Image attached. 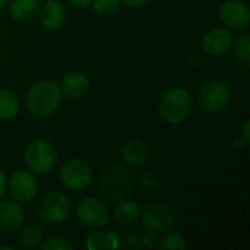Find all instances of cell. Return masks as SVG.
<instances>
[{"label":"cell","mask_w":250,"mask_h":250,"mask_svg":"<svg viewBox=\"0 0 250 250\" xmlns=\"http://www.w3.org/2000/svg\"><path fill=\"white\" fill-rule=\"evenodd\" d=\"M142 224L145 230L154 231L157 234L167 233L171 230L177 221L176 207L166 199H158L149 202L142 211Z\"/></svg>","instance_id":"5b68a950"},{"label":"cell","mask_w":250,"mask_h":250,"mask_svg":"<svg viewBox=\"0 0 250 250\" xmlns=\"http://www.w3.org/2000/svg\"><path fill=\"white\" fill-rule=\"evenodd\" d=\"M94 173L91 166L81 158H72L60 168V182L69 190H83L92 182Z\"/></svg>","instance_id":"9c48e42d"},{"label":"cell","mask_w":250,"mask_h":250,"mask_svg":"<svg viewBox=\"0 0 250 250\" xmlns=\"http://www.w3.org/2000/svg\"><path fill=\"white\" fill-rule=\"evenodd\" d=\"M44 240V230L40 224H29L26 226L21 236H19V242L25 249H34V248H40V245Z\"/></svg>","instance_id":"7402d4cb"},{"label":"cell","mask_w":250,"mask_h":250,"mask_svg":"<svg viewBox=\"0 0 250 250\" xmlns=\"http://www.w3.org/2000/svg\"><path fill=\"white\" fill-rule=\"evenodd\" d=\"M149 0H120V3H123L127 7H142L145 4H148Z\"/></svg>","instance_id":"f546056e"},{"label":"cell","mask_w":250,"mask_h":250,"mask_svg":"<svg viewBox=\"0 0 250 250\" xmlns=\"http://www.w3.org/2000/svg\"><path fill=\"white\" fill-rule=\"evenodd\" d=\"M122 160L125 166L132 171L144 168L149 160L146 144L141 139H129L122 148Z\"/></svg>","instance_id":"4fadbf2b"},{"label":"cell","mask_w":250,"mask_h":250,"mask_svg":"<svg viewBox=\"0 0 250 250\" xmlns=\"http://www.w3.org/2000/svg\"><path fill=\"white\" fill-rule=\"evenodd\" d=\"M45 1H47V0H45Z\"/></svg>","instance_id":"836d02e7"},{"label":"cell","mask_w":250,"mask_h":250,"mask_svg":"<svg viewBox=\"0 0 250 250\" xmlns=\"http://www.w3.org/2000/svg\"><path fill=\"white\" fill-rule=\"evenodd\" d=\"M158 234L154 233V231H148L145 234H141V246L142 248H148V249H154V248H158Z\"/></svg>","instance_id":"4316f807"},{"label":"cell","mask_w":250,"mask_h":250,"mask_svg":"<svg viewBox=\"0 0 250 250\" xmlns=\"http://www.w3.org/2000/svg\"><path fill=\"white\" fill-rule=\"evenodd\" d=\"M141 215V208L136 202L133 201H120L117 202L114 211H113V217L116 218V221L122 226H130L133 224Z\"/></svg>","instance_id":"d6986e66"},{"label":"cell","mask_w":250,"mask_h":250,"mask_svg":"<svg viewBox=\"0 0 250 250\" xmlns=\"http://www.w3.org/2000/svg\"><path fill=\"white\" fill-rule=\"evenodd\" d=\"M158 248L161 250H185L188 245L180 233L168 230V233L158 242Z\"/></svg>","instance_id":"603a6c76"},{"label":"cell","mask_w":250,"mask_h":250,"mask_svg":"<svg viewBox=\"0 0 250 250\" xmlns=\"http://www.w3.org/2000/svg\"><path fill=\"white\" fill-rule=\"evenodd\" d=\"M233 42V35L227 28H212L202 37V48L209 56L226 54Z\"/></svg>","instance_id":"7c38bea8"},{"label":"cell","mask_w":250,"mask_h":250,"mask_svg":"<svg viewBox=\"0 0 250 250\" xmlns=\"http://www.w3.org/2000/svg\"><path fill=\"white\" fill-rule=\"evenodd\" d=\"M136 179L133 171L123 166H108L98 176V190L101 196L111 204H117L133 192Z\"/></svg>","instance_id":"6da1fadb"},{"label":"cell","mask_w":250,"mask_h":250,"mask_svg":"<svg viewBox=\"0 0 250 250\" xmlns=\"http://www.w3.org/2000/svg\"><path fill=\"white\" fill-rule=\"evenodd\" d=\"M231 101V91L223 81H209L204 83L198 92L199 105L208 113H220Z\"/></svg>","instance_id":"ba28073f"},{"label":"cell","mask_w":250,"mask_h":250,"mask_svg":"<svg viewBox=\"0 0 250 250\" xmlns=\"http://www.w3.org/2000/svg\"><path fill=\"white\" fill-rule=\"evenodd\" d=\"M126 246L129 249H139L141 246V233L139 231H130L126 236Z\"/></svg>","instance_id":"83f0119b"},{"label":"cell","mask_w":250,"mask_h":250,"mask_svg":"<svg viewBox=\"0 0 250 250\" xmlns=\"http://www.w3.org/2000/svg\"><path fill=\"white\" fill-rule=\"evenodd\" d=\"M73 7H78V9H85L88 6H91L92 0H67Z\"/></svg>","instance_id":"4dcf8cb0"},{"label":"cell","mask_w":250,"mask_h":250,"mask_svg":"<svg viewBox=\"0 0 250 250\" xmlns=\"http://www.w3.org/2000/svg\"><path fill=\"white\" fill-rule=\"evenodd\" d=\"M120 236L114 230L92 229L85 240V248L88 250H116L120 248Z\"/></svg>","instance_id":"2e32d148"},{"label":"cell","mask_w":250,"mask_h":250,"mask_svg":"<svg viewBox=\"0 0 250 250\" xmlns=\"http://www.w3.org/2000/svg\"><path fill=\"white\" fill-rule=\"evenodd\" d=\"M40 248L44 250H72L73 249V245L64 239V237H51V239H47L45 242H42L40 245Z\"/></svg>","instance_id":"d4e9b609"},{"label":"cell","mask_w":250,"mask_h":250,"mask_svg":"<svg viewBox=\"0 0 250 250\" xmlns=\"http://www.w3.org/2000/svg\"><path fill=\"white\" fill-rule=\"evenodd\" d=\"M91 6L98 16L108 18L119 12L120 0H92Z\"/></svg>","instance_id":"cb8c5ba5"},{"label":"cell","mask_w":250,"mask_h":250,"mask_svg":"<svg viewBox=\"0 0 250 250\" xmlns=\"http://www.w3.org/2000/svg\"><path fill=\"white\" fill-rule=\"evenodd\" d=\"M40 22L47 31H59L66 21V10L57 0H47L38 12Z\"/></svg>","instance_id":"9a60e30c"},{"label":"cell","mask_w":250,"mask_h":250,"mask_svg":"<svg viewBox=\"0 0 250 250\" xmlns=\"http://www.w3.org/2000/svg\"><path fill=\"white\" fill-rule=\"evenodd\" d=\"M89 88V79L82 72H69L63 76L60 89L62 94L70 100H79L82 98Z\"/></svg>","instance_id":"e0dca14e"},{"label":"cell","mask_w":250,"mask_h":250,"mask_svg":"<svg viewBox=\"0 0 250 250\" xmlns=\"http://www.w3.org/2000/svg\"><path fill=\"white\" fill-rule=\"evenodd\" d=\"M7 1H9V0H0V12L4 9V6L7 4Z\"/></svg>","instance_id":"1f68e13d"},{"label":"cell","mask_w":250,"mask_h":250,"mask_svg":"<svg viewBox=\"0 0 250 250\" xmlns=\"http://www.w3.org/2000/svg\"><path fill=\"white\" fill-rule=\"evenodd\" d=\"M10 16L18 22H31L38 16V0H12L9 4Z\"/></svg>","instance_id":"ac0fdd59"},{"label":"cell","mask_w":250,"mask_h":250,"mask_svg":"<svg viewBox=\"0 0 250 250\" xmlns=\"http://www.w3.org/2000/svg\"><path fill=\"white\" fill-rule=\"evenodd\" d=\"M6 189H7V177L4 174V171L0 168V199L4 198L6 195Z\"/></svg>","instance_id":"f1b7e54d"},{"label":"cell","mask_w":250,"mask_h":250,"mask_svg":"<svg viewBox=\"0 0 250 250\" xmlns=\"http://www.w3.org/2000/svg\"><path fill=\"white\" fill-rule=\"evenodd\" d=\"M23 163L34 174H47L56 167L57 151L54 145L44 138L32 139L23 151Z\"/></svg>","instance_id":"277c9868"},{"label":"cell","mask_w":250,"mask_h":250,"mask_svg":"<svg viewBox=\"0 0 250 250\" xmlns=\"http://www.w3.org/2000/svg\"><path fill=\"white\" fill-rule=\"evenodd\" d=\"M72 211L70 199L60 192L45 193L38 204L37 212L40 220L47 226H57L66 221Z\"/></svg>","instance_id":"8992f818"},{"label":"cell","mask_w":250,"mask_h":250,"mask_svg":"<svg viewBox=\"0 0 250 250\" xmlns=\"http://www.w3.org/2000/svg\"><path fill=\"white\" fill-rule=\"evenodd\" d=\"M19 111V101L9 89L0 88V120L13 119Z\"/></svg>","instance_id":"ffe728a7"},{"label":"cell","mask_w":250,"mask_h":250,"mask_svg":"<svg viewBox=\"0 0 250 250\" xmlns=\"http://www.w3.org/2000/svg\"><path fill=\"white\" fill-rule=\"evenodd\" d=\"M75 214H76L78 221L91 230L105 227L111 220V214H110L107 204L94 196L81 199L76 204Z\"/></svg>","instance_id":"52a82bcc"},{"label":"cell","mask_w":250,"mask_h":250,"mask_svg":"<svg viewBox=\"0 0 250 250\" xmlns=\"http://www.w3.org/2000/svg\"><path fill=\"white\" fill-rule=\"evenodd\" d=\"M192 110V98L186 88L171 86L167 88L158 100L160 117L171 126L183 123Z\"/></svg>","instance_id":"3957f363"},{"label":"cell","mask_w":250,"mask_h":250,"mask_svg":"<svg viewBox=\"0 0 250 250\" xmlns=\"http://www.w3.org/2000/svg\"><path fill=\"white\" fill-rule=\"evenodd\" d=\"M25 223V212L22 207L13 201L0 199V230L12 233L19 230Z\"/></svg>","instance_id":"5bb4252c"},{"label":"cell","mask_w":250,"mask_h":250,"mask_svg":"<svg viewBox=\"0 0 250 250\" xmlns=\"http://www.w3.org/2000/svg\"><path fill=\"white\" fill-rule=\"evenodd\" d=\"M234 59L243 66L249 67L250 62V35L249 34H240L239 37L233 38L231 47Z\"/></svg>","instance_id":"44dd1931"},{"label":"cell","mask_w":250,"mask_h":250,"mask_svg":"<svg viewBox=\"0 0 250 250\" xmlns=\"http://www.w3.org/2000/svg\"><path fill=\"white\" fill-rule=\"evenodd\" d=\"M62 89L54 81H38L26 92L28 111L35 119H48L59 110L62 104Z\"/></svg>","instance_id":"7a4b0ae2"},{"label":"cell","mask_w":250,"mask_h":250,"mask_svg":"<svg viewBox=\"0 0 250 250\" xmlns=\"http://www.w3.org/2000/svg\"><path fill=\"white\" fill-rule=\"evenodd\" d=\"M220 19L229 31H243L249 26V7L242 0H227L220 7Z\"/></svg>","instance_id":"8fae6325"},{"label":"cell","mask_w":250,"mask_h":250,"mask_svg":"<svg viewBox=\"0 0 250 250\" xmlns=\"http://www.w3.org/2000/svg\"><path fill=\"white\" fill-rule=\"evenodd\" d=\"M7 189L12 198L18 202H29L38 193V182L32 171L16 170L7 179Z\"/></svg>","instance_id":"30bf717a"},{"label":"cell","mask_w":250,"mask_h":250,"mask_svg":"<svg viewBox=\"0 0 250 250\" xmlns=\"http://www.w3.org/2000/svg\"><path fill=\"white\" fill-rule=\"evenodd\" d=\"M138 182H139L141 188H144L146 190H152V189H155V188L160 186V179L155 177L152 173H144V174H141V177L138 179Z\"/></svg>","instance_id":"484cf974"},{"label":"cell","mask_w":250,"mask_h":250,"mask_svg":"<svg viewBox=\"0 0 250 250\" xmlns=\"http://www.w3.org/2000/svg\"><path fill=\"white\" fill-rule=\"evenodd\" d=\"M6 249H13V248H12V246H0V250H6Z\"/></svg>","instance_id":"d6a6232c"}]
</instances>
